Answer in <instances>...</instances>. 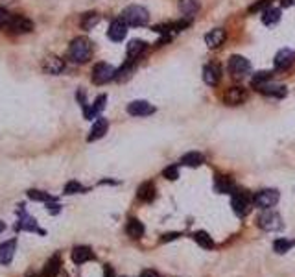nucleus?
<instances>
[{
  "mask_svg": "<svg viewBox=\"0 0 295 277\" xmlns=\"http://www.w3.org/2000/svg\"><path fill=\"white\" fill-rule=\"evenodd\" d=\"M15 252H17V238L2 242V244H0V264H2V266L11 264L13 257H15Z\"/></svg>",
  "mask_w": 295,
  "mask_h": 277,
  "instance_id": "4468645a",
  "label": "nucleus"
},
{
  "mask_svg": "<svg viewBox=\"0 0 295 277\" xmlns=\"http://www.w3.org/2000/svg\"><path fill=\"white\" fill-rule=\"evenodd\" d=\"M194 240L198 242L201 248H205V250H212L214 248L212 236H210L207 231H196V233H194Z\"/></svg>",
  "mask_w": 295,
  "mask_h": 277,
  "instance_id": "c756f323",
  "label": "nucleus"
},
{
  "mask_svg": "<svg viewBox=\"0 0 295 277\" xmlns=\"http://www.w3.org/2000/svg\"><path fill=\"white\" fill-rule=\"evenodd\" d=\"M181 236V233H166V235H163V238L161 240L163 242H170V240H175V238H179Z\"/></svg>",
  "mask_w": 295,
  "mask_h": 277,
  "instance_id": "a19ab883",
  "label": "nucleus"
},
{
  "mask_svg": "<svg viewBox=\"0 0 295 277\" xmlns=\"http://www.w3.org/2000/svg\"><path fill=\"white\" fill-rule=\"evenodd\" d=\"M43 68H45L46 74L57 76V74H61V72L65 71V61L57 56H48L45 61H43Z\"/></svg>",
  "mask_w": 295,
  "mask_h": 277,
  "instance_id": "a211bd4d",
  "label": "nucleus"
},
{
  "mask_svg": "<svg viewBox=\"0 0 295 277\" xmlns=\"http://www.w3.org/2000/svg\"><path fill=\"white\" fill-rule=\"evenodd\" d=\"M105 102H107V96L105 94H100V96L94 100V103H87L85 108H83V117H85L87 120L98 118L100 113L103 111V108H105Z\"/></svg>",
  "mask_w": 295,
  "mask_h": 277,
  "instance_id": "ddd939ff",
  "label": "nucleus"
},
{
  "mask_svg": "<svg viewBox=\"0 0 295 277\" xmlns=\"http://www.w3.org/2000/svg\"><path fill=\"white\" fill-rule=\"evenodd\" d=\"M78 192H85V187L78 181H68L65 185V194H78Z\"/></svg>",
  "mask_w": 295,
  "mask_h": 277,
  "instance_id": "f704fd0d",
  "label": "nucleus"
},
{
  "mask_svg": "<svg viewBox=\"0 0 295 277\" xmlns=\"http://www.w3.org/2000/svg\"><path fill=\"white\" fill-rule=\"evenodd\" d=\"M68 57L74 63H87L92 57V43L87 37H76L68 46Z\"/></svg>",
  "mask_w": 295,
  "mask_h": 277,
  "instance_id": "f257e3e1",
  "label": "nucleus"
},
{
  "mask_svg": "<svg viewBox=\"0 0 295 277\" xmlns=\"http://www.w3.org/2000/svg\"><path fill=\"white\" fill-rule=\"evenodd\" d=\"M295 61V52L290 50V48H282L275 54V59H273V65L277 71H286V68H290Z\"/></svg>",
  "mask_w": 295,
  "mask_h": 277,
  "instance_id": "9d476101",
  "label": "nucleus"
},
{
  "mask_svg": "<svg viewBox=\"0 0 295 277\" xmlns=\"http://www.w3.org/2000/svg\"><path fill=\"white\" fill-rule=\"evenodd\" d=\"M61 272V255L56 253L46 261L45 268H43V277H57Z\"/></svg>",
  "mask_w": 295,
  "mask_h": 277,
  "instance_id": "aec40b11",
  "label": "nucleus"
},
{
  "mask_svg": "<svg viewBox=\"0 0 295 277\" xmlns=\"http://www.w3.org/2000/svg\"><path fill=\"white\" fill-rule=\"evenodd\" d=\"M135 63H137V61L127 59L122 67L117 71V74H115V80H117V82H126V80H129V78H131V74H133V71H135Z\"/></svg>",
  "mask_w": 295,
  "mask_h": 277,
  "instance_id": "bb28decb",
  "label": "nucleus"
},
{
  "mask_svg": "<svg viewBox=\"0 0 295 277\" xmlns=\"http://www.w3.org/2000/svg\"><path fill=\"white\" fill-rule=\"evenodd\" d=\"M245 98H247V92L242 87H229L224 92L225 106H240V103L245 102Z\"/></svg>",
  "mask_w": 295,
  "mask_h": 277,
  "instance_id": "f8f14e48",
  "label": "nucleus"
},
{
  "mask_svg": "<svg viewBox=\"0 0 295 277\" xmlns=\"http://www.w3.org/2000/svg\"><path fill=\"white\" fill-rule=\"evenodd\" d=\"M293 246H295V240H290V238H277L273 242V252L282 255V253L290 252Z\"/></svg>",
  "mask_w": 295,
  "mask_h": 277,
  "instance_id": "473e14b6",
  "label": "nucleus"
},
{
  "mask_svg": "<svg viewBox=\"0 0 295 277\" xmlns=\"http://www.w3.org/2000/svg\"><path fill=\"white\" fill-rule=\"evenodd\" d=\"M76 98H78V102H80V106H82V109L85 108V106H87V98H85V92H83V89H78Z\"/></svg>",
  "mask_w": 295,
  "mask_h": 277,
  "instance_id": "ea45409f",
  "label": "nucleus"
},
{
  "mask_svg": "<svg viewBox=\"0 0 295 277\" xmlns=\"http://www.w3.org/2000/svg\"><path fill=\"white\" fill-rule=\"evenodd\" d=\"M120 19L127 26H137L138 28V26H146L150 22V13H148V10L142 8V6L133 4V6H127L126 10L122 11Z\"/></svg>",
  "mask_w": 295,
  "mask_h": 277,
  "instance_id": "f03ea898",
  "label": "nucleus"
},
{
  "mask_svg": "<svg viewBox=\"0 0 295 277\" xmlns=\"http://www.w3.org/2000/svg\"><path fill=\"white\" fill-rule=\"evenodd\" d=\"M127 113L131 117H148V115L155 113V108L146 100H135V102L127 103Z\"/></svg>",
  "mask_w": 295,
  "mask_h": 277,
  "instance_id": "9b49d317",
  "label": "nucleus"
},
{
  "mask_svg": "<svg viewBox=\"0 0 295 277\" xmlns=\"http://www.w3.org/2000/svg\"><path fill=\"white\" fill-rule=\"evenodd\" d=\"M127 36V24L122 21V19H117V21H113L111 26H109V30H107V37L115 43H120L124 41Z\"/></svg>",
  "mask_w": 295,
  "mask_h": 277,
  "instance_id": "2eb2a0df",
  "label": "nucleus"
},
{
  "mask_svg": "<svg viewBox=\"0 0 295 277\" xmlns=\"http://www.w3.org/2000/svg\"><path fill=\"white\" fill-rule=\"evenodd\" d=\"M163 176L166 178V180H170V181H175L179 178V168L173 164V166H166V168L163 170Z\"/></svg>",
  "mask_w": 295,
  "mask_h": 277,
  "instance_id": "e433bc0d",
  "label": "nucleus"
},
{
  "mask_svg": "<svg viewBox=\"0 0 295 277\" xmlns=\"http://www.w3.org/2000/svg\"><path fill=\"white\" fill-rule=\"evenodd\" d=\"M100 22V15L98 13H94V11H89V13H85V15L82 17V28L83 30H92L94 26Z\"/></svg>",
  "mask_w": 295,
  "mask_h": 277,
  "instance_id": "72a5a7b5",
  "label": "nucleus"
},
{
  "mask_svg": "<svg viewBox=\"0 0 295 277\" xmlns=\"http://www.w3.org/2000/svg\"><path fill=\"white\" fill-rule=\"evenodd\" d=\"M280 4H282V8H290L295 4V0H280Z\"/></svg>",
  "mask_w": 295,
  "mask_h": 277,
  "instance_id": "c03bdc74",
  "label": "nucleus"
},
{
  "mask_svg": "<svg viewBox=\"0 0 295 277\" xmlns=\"http://www.w3.org/2000/svg\"><path fill=\"white\" fill-rule=\"evenodd\" d=\"M115 74H117V68L113 67V65H109V63H96L91 72V80L94 85H105L107 82L115 80Z\"/></svg>",
  "mask_w": 295,
  "mask_h": 277,
  "instance_id": "6e6552de",
  "label": "nucleus"
},
{
  "mask_svg": "<svg viewBox=\"0 0 295 277\" xmlns=\"http://www.w3.org/2000/svg\"><path fill=\"white\" fill-rule=\"evenodd\" d=\"M271 0H259L256 4L249 6V13H259V11H264L268 10V6H270Z\"/></svg>",
  "mask_w": 295,
  "mask_h": 277,
  "instance_id": "4c0bfd02",
  "label": "nucleus"
},
{
  "mask_svg": "<svg viewBox=\"0 0 295 277\" xmlns=\"http://www.w3.org/2000/svg\"><path fill=\"white\" fill-rule=\"evenodd\" d=\"M271 78V72H259V74H254L253 80H251V85L253 87H259V85H262V83H266L268 80Z\"/></svg>",
  "mask_w": 295,
  "mask_h": 277,
  "instance_id": "c9c22d12",
  "label": "nucleus"
},
{
  "mask_svg": "<svg viewBox=\"0 0 295 277\" xmlns=\"http://www.w3.org/2000/svg\"><path fill=\"white\" fill-rule=\"evenodd\" d=\"M107 129H109V122H107V118L98 117L96 120H94V124H92V128H91V131H89V137H87V141H89V143H92V141L102 138L103 135L107 133Z\"/></svg>",
  "mask_w": 295,
  "mask_h": 277,
  "instance_id": "f3484780",
  "label": "nucleus"
},
{
  "mask_svg": "<svg viewBox=\"0 0 295 277\" xmlns=\"http://www.w3.org/2000/svg\"><path fill=\"white\" fill-rule=\"evenodd\" d=\"M6 26L11 33H30L33 30V22L24 15H13Z\"/></svg>",
  "mask_w": 295,
  "mask_h": 277,
  "instance_id": "1a4fd4ad",
  "label": "nucleus"
},
{
  "mask_svg": "<svg viewBox=\"0 0 295 277\" xmlns=\"http://www.w3.org/2000/svg\"><path fill=\"white\" fill-rule=\"evenodd\" d=\"M231 207H233L234 215L244 218V216L249 215L251 207H253V198H251L245 190L242 189H234L231 192Z\"/></svg>",
  "mask_w": 295,
  "mask_h": 277,
  "instance_id": "7ed1b4c3",
  "label": "nucleus"
},
{
  "mask_svg": "<svg viewBox=\"0 0 295 277\" xmlns=\"http://www.w3.org/2000/svg\"><path fill=\"white\" fill-rule=\"evenodd\" d=\"M144 231H146V227H144V224L138 218H129L126 224V233L131 238H142Z\"/></svg>",
  "mask_w": 295,
  "mask_h": 277,
  "instance_id": "393cba45",
  "label": "nucleus"
},
{
  "mask_svg": "<svg viewBox=\"0 0 295 277\" xmlns=\"http://www.w3.org/2000/svg\"><path fill=\"white\" fill-rule=\"evenodd\" d=\"M214 187H216V190L218 192H222V194H227V192H233V180H229V178H225V176H218L216 178V181H214Z\"/></svg>",
  "mask_w": 295,
  "mask_h": 277,
  "instance_id": "7c9ffc66",
  "label": "nucleus"
},
{
  "mask_svg": "<svg viewBox=\"0 0 295 277\" xmlns=\"http://www.w3.org/2000/svg\"><path fill=\"white\" fill-rule=\"evenodd\" d=\"M225 39H227V31L224 28H214L205 36V43H207L209 48H218V46L224 45Z\"/></svg>",
  "mask_w": 295,
  "mask_h": 277,
  "instance_id": "6ab92c4d",
  "label": "nucleus"
},
{
  "mask_svg": "<svg viewBox=\"0 0 295 277\" xmlns=\"http://www.w3.org/2000/svg\"><path fill=\"white\" fill-rule=\"evenodd\" d=\"M137 196H138V200H140V201H146V203L153 201V200H155V196H157L155 185H153L152 181H146V183H142L140 187H138Z\"/></svg>",
  "mask_w": 295,
  "mask_h": 277,
  "instance_id": "b1692460",
  "label": "nucleus"
},
{
  "mask_svg": "<svg viewBox=\"0 0 295 277\" xmlns=\"http://www.w3.org/2000/svg\"><path fill=\"white\" fill-rule=\"evenodd\" d=\"M28 277H43V275H28Z\"/></svg>",
  "mask_w": 295,
  "mask_h": 277,
  "instance_id": "49530a36",
  "label": "nucleus"
},
{
  "mask_svg": "<svg viewBox=\"0 0 295 277\" xmlns=\"http://www.w3.org/2000/svg\"><path fill=\"white\" fill-rule=\"evenodd\" d=\"M279 198H280L279 190L262 189V190H259V192L253 196V207H259V209H262V211L271 209V207L277 205Z\"/></svg>",
  "mask_w": 295,
  "mask_h": 277,
  "instance_id": "423d86ee",
  "label": "nucleus"
},
{
  "mask_svg": "<svg viewBox=\"0 0 295 277\" xmlns=\"http://www.w3.org/2000/svg\"><path fill=\"white\" fill-rule=\"evenodd\" d=\"M260 229L264 231H270V233H275V231H280L284 227V222H282V216L277 213V211H271V209H266L262 215L259 216V220H256Z\"/></svg>",
  "mask_w": 295,
  "mask_h": 277,
  "instance_id": "20e7f679",
  "label": "nucleus"
},
{
  "mask_svg": "<svg viewBox=\"0 0 295 277\" xmlns=\"http://www.w3.org/2000/svg\"><path fill=\"white\" fill-rule=\"evenodd\" d=\"M227 68H229V74L234 80H244L251 72V63L244 56H231L229 63H227Z\"/></svg>",
  "mask_w": 295,
  "mask_h": 277,
  "instance_id": "0eeeda50",
  "label": "nucleus"
},
{
  "mask_svg": "<svg viewBox=\"0 0 295 277\" xmlns=\"http://www.w3.org/2000/svg\"><path fill=\"white\" fill-rule=\"evenodd\" d=\"M148 48V45L140 39H133V41L127 43V59H133V61H137L138 57L142 56V52Z\"/></svg>",
  "mask_w": 295,
  "mask_h": 277,
  "instance_id": "5701e85b",
  "label": "nucleus"
},
{
  "mask_svg": "<svg viewBox=\"0 0 295 277\" xmlns=\"http://www.w3.org/2000/svg\"><path fill=\"white\" fill-rule=\"evenodd\" d=\"M219 78H222V67H219L218 63H209V65H205L203 80L207 85L216 87V85L219 83Z\"/></svg>",
  "mask_w": 295,
  "mask_h": 277,
  "instance_id": "dca6fc26",
  "label": "nucleus"
},
{
  "mask_svg": "<svg viewBox=\"0 0 295 277\" xmlns=\"http://www.w3.org/2000/svg\"><path fill=\"white\" fill-rule=\"evenodd\" d=\"M280 21V10L279 8H268L262 11V22L266 26H275Z\"/></svg>",
  "mask_w": 295,
  "mask_h": 277,
  "instance_id": "cd10ccee",
  "label": "nucleus"
},
{
  "mask_svg": "<svg viewBox=\"0 0 295 277\" xmlns=\"http://www.w3.org/2000/svg\"><path fill=\"white\" fill-rule=\"evenodd\" d=\"M138 277H159V275H157V272H153V270H144Z\"/></svg>",
  "mask_w": 295,
  "mask_h": 277,
  "instance_id": "79ce46f5",
  "label": "nucleus"
},
{
  "mask_svg": "<svg viewBox=\"0 0 295 277\" xmlns=\"http://www.w3.org/2000/svg\"><path fill=\"white\" fill-rule=\"evenodd\" d=\"M198 10H199V4L196 0H179V11H181L185 17L196 15Z\"/></svg>",
  "mask_w": 295,
  "mask_h": 277,
  "instance_id": "c85d7f7f",
  "label": "nucleus"
},
{
  "mask_svg": "<svg viewBox=\"0 0 295 277\" xmlns=\"http://www.w3.org/2000/svg\"><path fill=\"white\" fill-rule=\"evenodd\" d=\"M17 215H19V220L15 224V231H28V233H39V235H45V229L39 227L37 220L33 216H30L26 213L24 205H19L17 207Z\"/></svg>",
  "mask_w": 295,
  "mask_h": 277,
  "instance_id": "39448f33",
  "label": "nucleus"
},
{
  "mask_svg": "<svg viewBox=\"0 0 295 277\" xmlns=\"http://www.w3.org/2000/svg\"><path fill=\"white\" fill-rule=\"evenodd\" d=\"M4 229H6V224H4V222H0V233H2Z\"/></svg>",
  "mask_w": 295,
  "mask_h": 277,
  "instance_id": "a18cd8bd",
  "label": "nucleus"
},
{
  "mask_svg": "<svg viewBox=\"0 0 295 277\" xmlns=\"http://www.w3.org/2000/svg\"><path fill=\"white\" fill-rule=\"evenodd\" d=\"M205 163V155L201 152H189L181 157V164L185 166H190V168H196V166H201Z\"/></svg>",
  "mask_w": 295,
  "mask_h": 277,
  "instance_id": "a878e982",
  "label": "nucleus"
},
{
  "mask_svg": "<svg viewBox=\"0 0 295 277\" xmlns=\"http://www.w3.org/2000/svg\"><path fill=\"white\" fill-rule=\"evenodd\" d=\"M259 92L266 94V96H275V98H282L286 96V87L284 85H279V83H262L259 87H254Z\"/></svg>",
  "mask_w": 295,
  "mask_h": 277,
  "instance_id": "412c9836",
  "label": "nucleus"
},
{
  "mask_svg": "<svg viewBox=\"0 0 295 277\" xmlns=\"http://www.w3.org/2000/svg\"><path fill=\"white\" fill-rule=\"evenodd\" d=\"M28 198L30 200H33V201H45L46 205L48 203H54V201H57L54 196H50L48 192H43V190H35V189H31V190H28Z\"/></svg>",
  "mask_w": 295,
  "mask_h": 277,
  "instance_id": "2f4dec72",
  "label": "nucleus"
},
{
  "mask_svg": "<svg viewBox=\"0 0 295 277\" xmlns=\"http://www.w3.org/2000/svg\"><path fill=\"white\" fill-rule=\"evenodd\" d=\"M92 259H94V253H92L91 248L76 246L72 250V261H74V264H85V262L92 261Z\"/></svg>",
  "mask_w": 295,
  "mask_h": 277,
  "instance_id": "4be33fe9",
  "label": "nucleus"
},
{
  "mask_svg": "<svg viewBox=\"0 0 295 277\" xmlns=\"http://www.w3.org/2000/svg\"><path fill=\"white\" fill-rule=\"evenodd\" d=\"M10 19H11L10 13H8V11H6L4 8H0V28L8 24V22H10Z\"/></svg>",
  "mask_w": 295,
  "mask_h": 277,
  "instance_id": "58836bf2",
  "label": "nucleus"
},
{
  "mask_svg": "<svg viewBox=\"0 0 295 277\" xmlns=\"http://www.w3.org/2000/svg\"><path fill=\"white\" fill-rule=\"evenodd\" d=\"M103 277H115V272H113L111 266H105V270H103Z\"/></svg>",
  "mask_w": 295,
  "mask_h": 277,
  "instance_id": "37998d69",
  "label": "nucleus"
}]
</instances>
